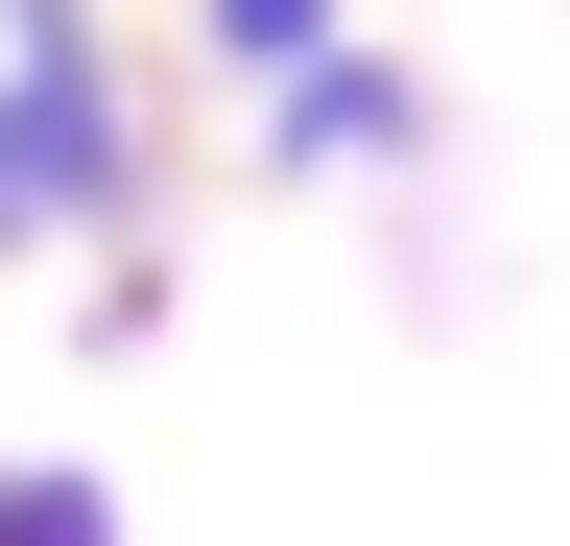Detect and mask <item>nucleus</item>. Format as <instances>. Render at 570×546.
<instances>
[{
  "mask_svg": "<svg viewBox=\"0 0 570 546\" xmlns=\"http://www.w3.org/2000/svg\"><path fill=\"white\" fill-rule=\"evenodd\" d=\"M167 286V96L119 0H0V286Z\"/></svg>",
  "mask_w": 570,
  "mask_h": 546,
  "instance_id": "nucleus-1",
  "label": "nucleus"
},
{
  "mask_svg": "<svg viewBox=\"0 0 570 546\" xmlns=\"http://www.w3.org/2000/svg\"><path fill=\"white\" fill-rule=\"evenodd\" d=\"M238 143H262V190H404V167H428V72L356 24V48H309V72L238 96Z\"/></svg>",
  "mask_w": 570,
  "mask_h": 546,
  "instance_id": "nucleus-2",
  "label": "nucleus"
},
{
  "mask_svg": "<svg viewBox=\"0 0 570 546\" xmlns=\"http://www.w3.org/2000/svg\"><path fill=\"white\" fill-rule=\"evenodd\" d=\"M167 24H190V72H309V48H356V0H167Z\"/></svg>",
  "mask_w": 570,
  "mask_h": 546,
  "instance_id": "nucleus-3",
  "label": "nucleus"
},
{
  "mask_svg": "<svg viewBox=\"0 0 570 546\" xmlns=\"http://www.w3.org/2000/svg\"><path fill=\"white\" fill-rule=\"evenodd\" d=\"M0 546H119V475L96 451H0Z\"/></svg>",
  "mask_w": 570,
  "mask_h": 546,
  "instance_id": "nucleus-4",
  "label": "nucleus"
}]
</instances>
